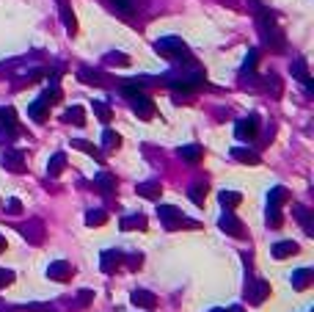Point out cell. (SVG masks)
<instances>
[{
	"label": "cell",
	"mask_w": 314,
	"mask_h": 312,
	"mask_svg": "<svg viewBox=\"0 0 314 312\" xmlns=\"http://www.w3.org/2000/svg\"><path fill=\"white\" fill-rule=\"evenodd\" d=\"M154 50L160 53L163 58L168 61H182V64H193V56H190L188 44L182 42L179 36H163L154 42Z\"/></svg>",
	"instance_id": "6da1fadb"
},
{
	"label": "cell",
	"mask_w": 314,
	"mask_h": 312,
	"mask_svg": "<svg viewBox=\"0 0 314 312\" xmlns=\"http://www.w3.org/2000/svg\"><path fill=\"white\" fill-rule=\"evenodd\" d=\"M157 215H160L163 227H166L168 232H176V229H201L199 221L182 215V210H176L174 205H157Z\"/></svg>",
	"instance_id": "7a4b0ae2"
},
{
	"label": "cell",
	"mask_w": 314,
	"mask_h": 312,
	"mask_svg": "<svg viewBox=\"0 0 314 312\" xmlns=\"http://www.w3.org/2000/svg\"><path fill=\"white\" fill-rule=\"evenodd\" d=\"M121 94H124V97L129 100L133 111L138 113L143 122H149V119L154 116V103L146 97V94H143V89H141L138 83H124V86H121Z\"/></svg>",
	"instance_id": "3957f363"
},
{
	"label": "cell",
	"mask_w": 314,
	"mask_h": 312,
	"mask_svg": "<svg viewBox=\"0 0 314 312\" xmlns=\"http://www.w3.org/2000/svg\"><path fill=\"white\" fill-rule=\"evenodd\" d=\"M259 28H262V36H265V42L270 44V50H276V53H284V33L276 28V22H273V14H268V11H262L259 14Z\"/></svg>",
	"instance_id": "277c9868"
},
{
	"label": "cell",
	"mask_w": 314,
	"mask_h": 312,
	"mask_svg": "<svg viewBox=\"0 0 314 312\" xmlns=\"http://www.w3.org/2000/svg\"><path fill=\"white\" fill-rule=\"evenodd\" d=\"M0 135H3V141H11L14 135H19L14 108H0Z\"/></svg>",
	"instance_id": "5b68a950"
},
{
	"label": "cell",
	"mask_w": 314,
	"mask_h": 312,
	"mask_svg": "<svg viewBox=\"0 0 314 312\" xmlns=\"http://www.w3.org/2000/svg\"><path fill=\"white\" fill-rule=\"evenodd\" d=\"M256 130H259V116H256V113H251L248 119L237 122L234 135H237L240 141H254V138H256Z\"/></svg>",
	"instance_id": "8992f818"
},
{
	"label": "cell",
	"mask_w": 314,
	"mask_h": 312,
	"mask_svg": "<svg viewBox=\"0 0 314 312\" xmlns=\"http://www.w3.org/2000/svg\"><path fill=\"white\" fill-rule=\"evenodd\" d=\"M245 296H248V301H251V304H262L265 298L270 296V284L265 282V279H256V282L251 279V282H248V287H245Z\"/></svg>",
	"instance_id": "52a82bcc"
},
{
	"label": "cell",
	"mask_w": 314,
	"mask_h": 312,
	"mask_svg": "<svg viewBox=\"0 0 314 312\" xmlns=\"http://www.w3.org/2000/svg\"><path fill=\"white\" fill-rule=\"evenodd\" d=\"M3 169H9V172L14 174H22L28 163H25V152H19V149H9V152L3 155Z\"/></svg>",
	"instance_id": "ba28073f"
},
{
	"label": "cell",
	"mask_w": 314,
	"mask_h": 312,
	"mask_svg": "<svg viewBox=\"0 0 314 312\" xmlns=\"http://www.w3.org/2000/svg\"><path fill=\"white\" fill-rule=\"evenodd\" d=\"M218 227H221L226 235H231V238H245L243 221H240V219H234L231 213H223V215H221V221H218Z\"/></svg>",
	"instance_id": "9c48e42d"
},
{
	"label": "cell",
	"mask_w": 314,
	"mask_h": 312,
	"mask_svg": "<svg viewBox=\"0 0 314 312\" xmlns=\"http://www.w3.org/2000/svg\"><path fill=\"white\" fill-rule=\"evenodd\" d=\"M72 274H74V268L69 266V262H64V260H56V262H50V266H47V276H50V279H56V282H69Z\"/></svg>",
	"instance_id": "30bf717a"
},
{
	"label": "cell",
	"mask_w": 314,
	"mask_h": 312,
	"mask_svg": "<svg viewBox=\"0 0 314 312\" xmlns=\"http://www.w3.org/2000/svg\"><path fill=\"white\" fill-rule=\"evenodd\" d=\"M121 266H124V254H121L119 249H108V252H102V271H105V274H116Z\"/></svg>",
	"instance_id": "8fae6325"
},
{
	"label": "cell",
	"mask_w": 314,
	"mask_h": 312,
	"mask_svg": "<svg viewBox=\"0 0 314 312\" xmlns=\"http://www.w3.org/2000/svg\"><path fill=\"white\" fill-rule=\"evenodd\" d=\"M176 155H179L185 163H190V166H196V163H201L204 160V149L199 147V144H188V147H179L176 149Z\"/></svg>",
	"instance_id": "7c38bea8"
},
{
	"label": "cell",
	"mask_w": 314,
	"mask_h": 312,
	"mask_svg": "<svg viewBox=\"0 0 314 312\" xmlns=\"http://www.w3.org/2000/svg\"><path fill=\"white\" fill-rule=\"evenodd\" d=\"M300 252V246L295 241H278L276 246L270 249V254L276 257V260H286V257H292V254H298Z\"/></svg>",
	"instance_id": "4fadbf2b"
},
{
	"label": "cell",
	"mask_w": 314,
	"mask_h": 312,
	"mask_svg": "<svg viewBox=\"0 0 314 312\" xmlns=\"http://www.w3.org/2000/svg\"><path fill=\"white\" fill-rule=\"evenodd\" d=\"M129 301H133L135 307H143V309H154L157 307V296L149 293V290H133Z\"/></svg>",
	"instance_id": "5bb4252c"
},
{
	"label": "cell",
	"mask_w": 314,
	"mask_h": 312,
	"mask_svg": "<svg viewBox=\"0 0 314 312\" xmlns=\"http://www.w3.org/2000/svg\"><path fill=\"white\" fill-rule=\"evenodd\" d=\"M17 229H19V235H22V238H28L31 243H42V238H44V227L39 221L25 224V227H17Z\"/></svg>",
	"instance_id": "9a60e30c"
},
{
	"label": "cell",
	"mask_w": 314,
	"mask_h": 312,
	"mask_svg": "<svg viewBox=\"0 0 314 312\" xmlns=\"http://www.w3.org/2000/svg\"><path fill=\"white\" fill-rule=\"evenodd\" d=\"M108 6L121 17H135V11H138V3H135V0H108Z\"/></svg>",
	"instance_id": "2e32d148"
},
{
	"label": "cell",
	"mask_w": 314,
	"mask_h": 312,
	"mask_svg": "<svg viewBox=\"0 0 314 312\" xmlns=\"http://www.w3.org/2000/svg\"><path fill=\"white\" fill-rule=\"evenodd\" d=\"M314 279V271L311 268H298V271H292V287L295 290H306L311 284Z\"/></svg>",
	"instance_id": "e0dca14e"
},
{
	"label": "cell",
	"mask_w": 314,
	"mask_h": 312,
	"mask_svg": "<svg viewBox=\"0 0 314 312\" xmlns=\"http://www.w3.org/2000/svg\"><path fill=\"white\" fill-rule=\"evenodd\" d=\"M47 113H50V105H47L42 97H39L36 103H31V105H28V116H31L33 122H36V125H42V122L47 119Z\"/></svg>",
	"instance_id": "ac0fdd59"
},
{
	"label": "cell",
	"mask_w": 314,
	"mask_h": 312,
	"mask_svg": "<svg viewBox=\"0 0 314 312\" xmlns=\"http://www.w3.org/2000/svg\"><path fill=\"white\" fill-rule=\"evenodd\" d=\"M160 182H138L135 185V194L143 196V199H160Z\"/></svg>",
	"instance_id": "d6986e66"
},
{
	"label": "cell",
	"mask_w": 314,
	"mask_h": 312,
	"mask_svg": "<svg viewBox=\"0 0 314 312\" xmlns=\"http://www.w3.org/2000/svg\"><path fill=\"white\" fill-rule=\"evenodd\" d=\"M72 147H74V149H80V152H86V155H91L94 160H99V163H105V158H102V149H99V147L88 144V141H83V138H74V141H72Z\"/></svg>",
	"instance_id": "ffe728a7"
},
{
	"label": "cell",
	"mask_w": 314,
	"mask_h": 312,
	"mask_svg": "<svg viewBox=\"0 0 314 312\" xmlns=\"http://www.w3.org/2000/svg\"><path fill=\"white\" fill-rule=\"evenodd\" d=\"M121 229L124 232H129V229H146V215H141V213H135V215H124L121 219Z\"/></svg>",
	"instance_id": "44dd1931"
},
{
	"label": "cell",
	"mask_w": 314,
	"mask_h": 312,
	"mask_svg": "<svg viewBox=\"0 0 314 312\" xmlns=\"http://www.w3.org/2000/svg\"><path fill=\"white\" fill-rule=\"evenodd\" d=\"M64 169H66V155L64 152H56L50 158V163H47V174H50V177H58Z\"/></svg>",
	"instance_id": "7402d4cb"
},
{
	"label": "cell",
	"mask_w": 314,
	"mask_h": 312,
	"mask_svg": "<svg viewBox=\"0 0 314 312\" xmlns=\"http://www.w3.org/2000/svg\"><path fill=\"white\" fill-rule=\"evenodd\" d=\"M284 202H290V191H286V188H273V191L268 194V207H281Z\"/></svg>",
	"instance_id": "603a6c76"
},
{
	"label": "cell",
	"mask_w": 314,
	"mask_h": 312,
	"mask_svg": "<svg viewBox=\"0 0 314 312\" xmlns=\"http://www.w3.org/2000/svg\"><path fill=\"white\" fill-rule=\"evenodd\" d=\"M231 158L240 160V163H248V166H256V163H259V155L251 152V149H243V147L231 149Z\"/></svg>",
	"instance_id": "cb8c5ba5"
},
{
	"label": "cell",
	"mask_w": 314,
	"mask_h": 312,
	"mask_svg": "<svg viewBox=\"0 0 314 312\" xmlns=\"http://www.w3.org/2000/svg\"><path fill=\"white\" fill-rule=\"evenodd\" d=\"M207 191H210V188H207V182H204V180H199V182H196V185L188 191V196H190V199H193L199 207H204V199H207Z\"/></svg>",
	"instance_id": "d4e9b609"
},
{
	"label": "cell",
	"mask_w": 314,
	"mask_h": 312,
	"mask_svg": "<svg viewBox=\"0 0 314 312\" xmlns=\"http://www.w3.org/2000/svg\"><path fill=\"white\" fill-rule=\"evenodd\" d=\"M64 122H72V125H77V127H83L86 125V111L80 105H72V108H66V113H64Z\"/></svg>",
	"instance_id": "484cf974"
},
{
	"label": "cell",
	"mask_w": 314,
	"mask_h": 312,
	"mask_svg": "<svg viewBox=\"0 0 314 312\" xmlns=\"http://www.w3.org/2000/svg\"><path fill=\"white\" fill-rule=\"evenodd\" d=\"M218 202H221L226 210H234V207L243 202V196L237 194V191H221V194H218Z\"/></svg>",
	"instance_id": "4316f807"
},
{
	"label": "cell",
	"mask_w": 314,
	"mask_h": 312,
	"mask_svg": "<svg viewBox=\"0 0 314 312\" xmlns=\"http://www.w3.org/2000/svg\"><path fill=\"white\" fill-rule=\"evenodd\" d=\"M295 219L300 221V227L306 229V235H314V219H311V213L306 207H295Z\"/></svg>",
	"instance_id": "83f0119b"
},
{
	"label": "cell",
	"mask_w": 314,
	"mask_h": 312,
	"mask_svg": "<svg viewBox=\"0 0 314 312\" xmlns=\"http://www.w3.org/2000/svg\"><path fill=\"white\" fill-rule=\"evenodd\" d=\"M77 78L83 80V83H88V86H105V78H102L99 72H94V69H86V66L77 72Z\"/></svg>",
	"instance_id": "f1b7e54d"
},
{
	"label": "cell",
	"mask_w": 314,
	"mask_h": 312,
	"mask_svg": "<svg viewBox=\"0 0 314 312\" xmlns=\"http://www.w3.org/2000/svg\"><path fill=\"white\" fill-rule=\"evenodd\" d=\"M61 19H64V25H66V31H69V33H77V19H74L69 3H61Z\"/></svg>",
	"instance_id": "f546056e"
},
{
	"label": "cell",
	"mask_w": 314,
	"mask_h": 312,
	"mask_svg": "<svg viewBox=\"0 0 314 312\" xmlns=\"http://www.w3.org/2000/svg\"><path fill=\"white\" fill-rule=\"evenodd\" d=\"M94 182H97V188H99V191H105V194L116 191V177H111L108 172H102V174H99V177L94 180Z\"/></svg>",
	"instance_id": "4dcf8cb0"
},
{
	"label": "cell",
	"mask_w": 314,
	"mask_h": 312,
	"mask_svg": "<svg viewBox=\"0 0 314 312\" xmlns=\"http://www.w3.org/2000/svg\"><path fill=\"white\" fill-rule=\"evenodd\" d=\"M105 221H108L105 210H88V213H86V224H88V227H102Z\"/></svg>",
	"instance_id": "1f68e13d"
},
{
	"label": "cell",
	"mask_w": 314,
	"mask_h": 312,
	"mask_svg": "<svg viewBox=\"0 0 314 312\" xmlns=\"http://www.w3.org/2000/svg\"><path fill=\"white\" fill-rule=\"evenodd\" d=\"M102 147L105 149H119L121 147V135L113 133V130H105L102 133Z\"/></svg>",
	"instance_id": "d6a6232c"
},
{
	"label": "cell",
	"mask_w": 314,
	"mask_h": 312,
	"mask_svg": "<svg viewBox=\"0 0 314 312\" xmlns=\"http://www.w3.org/2000/svg\"><path fill=\"white\" fill-rule=\"evenodd\" d=\"M281 224H284L281 207H268V227H270V229H278Z\"/></svg>",
	"instance_id": "836d02e7"
},
{
	"label": "cell",
	"mask_w": 314,
	"mask_h": 312,
	"mask_svg": "<svg viewBox=\"0 0 314 312\" xmlns=\"http://www.w3.org/2000/svg\"><path fill=\"white\" fill-rule=\"evenodd\" d=\"M105 64H111V66H129V56H124V53H108Z\"/></svg>",
	"instance_id": "e575fe53"
},
{
	"label": "cell",
	"mask_w": 314,
	"mask_h": 312,
	"mask_svg": "<svg viewBox=\"0 0 314 312\" xmlns=\"http://www.w3.org/2000/svg\"><path fill=\"white\" fill-rule=\"evenodd\" d=\"M292 75H295L298 80H309V72H306V61L303 58H298V61H292Z\"/></svg>",
	"instance_id": "d590c367"
},
{
	"label": "cell",
	"mask_w": 314,
	"mask_h": 312,
	"mask_svg": "<svg viewBox=\"0 0 314 312\" xmlns=\"http://www.w3.org/2000/svg\"><path fill=\"white\" fill-rule=\"evenodd\" d=\"M94 113H97V119H99V122H111V116H113L111 108H108L105 103H94Z\"/></svg>",
	"instance_id": "8d00e7d4"
},
{
	"label": "cell",
	"mask_w": 314,
	"mask_h": 312,
	"mask_svg": "<svg viewBox=\"0 0 314 312\" xmlns=\"http://www.w3.org/2000/svg\"><path fill=\"white\" fill-rule=\"evenodd\" d=\"M256 61H259V53L256 50H248V58H245V64H243V72L251 75V72L256 69Z\"/></svg>",
	"instance_id": "74e56055"
},
{
	"label": "cell",
	"mask_w": 314,
	"mask_h": 312,
	"mask_svg": "<svg viewBox=\"0 0 314 312\" xmlns=\"http://www.w3.org/2000/svg\"><path fill=\"white\" fill-rule=\"evenodd\" d=\"M42 100H44L47 105H56L58 100H61V89H58V86H53V89H47V91L42 94Z\"/></svg>",
	"instance_id": "f35d334b"
},
{
	"label": "cell",
	"mask_w": 314,
	"mask_h": 312,
	"mask_svg": "<svg viewBox=\"0 0 314 312\" xmlns=\"http://www.w3.org/2000/svg\"><path fill=\"white\" fill-rule=\"evenodd\" d=\"M11 282H14V271L0 268V287H6V284H11Z\"/></svg>",
	"instance_id": "ab89813d"
},
{
	"label": "cell",
	"mask_w": 314,
	"mask_h": 312,
	"mask_svg": "<svg viewBox=\"0 0 314 312\" xmlns=\"http://www.w3.org/2000/svg\"><path fill=\"white\" fill-rule=\"evenodd\" d=\"M124 262H127V268H141L143 257L141 254H129V257H124Z\"/></svg>",
	"instance_id": "60d3db41"
},
{
	"label": "cell",
	"mask_w": 314,
	"mask_h": 312,
	"mask_svg": "<svg viewBox=\"0 0 314 312\" xmlns=\"http://www.w3.org/2000/svg\"><path fill=\"white\" fill-rule=\"evenodd\" d=\"M91 298H94V293H91V290H80V296H77V304H80V307H86V304H91Z\"/></svg>",
	"instance_id": "b9f144b4"
},
{
	"label": "cell",
	"mask_w": 314,
	"mask_h": 312,
	"mask_svg": "<svg viewBox=\"0 0 314 312\" xmlns=\"http://www.w3.org/2000/svg\"><path fill=\"white\" fill-rule=\"evenodd\" d=\"M25 309H28V312H53L50 304H28Z\"/></svg>",
	"instance_id": "7bdbcfd3"
},
{
	"label": "cell",
	"mask_w": 314,
	"mask_h": 312,
	"mask_svg": "<svg viewBox=\"0 0 314 312\" xmlns=\"http://www.w3.org/2000/svg\"><path fill=\"white\" fill-rule=\"evenodd\" d=\"M9 213H22V202H19V199H9Z\"/></svg>",
	"instance_id": "ee69618b"
},
{
	"label": "cell",
	"mask_w": 314,
	"mask_h": 312,
	"mask_svg": "<svg viewBox=\"0 0 314 312\" xmlns=\"http://www.w3.org/2000/svg\"><path fill=\"white\" fill-rule=\"evenodd\" d=\"M6 249H9V243H6V238H3V235H0V254H3Z\"/></svg>",
	"instance_id": "f6af8a7d"
},
{
	"label": "cell",
	"mask_w": 314,
	"mask_h": 312,
	"mask_svg": "<svg viewBox=\"0 0 314 312\" xmlns=\"http://www.w3.org/2000/svg\"><path fill=\"white\" fill-rule=\"evenodd\" d=\"M226 312H245V309H243V307H229Z\"/></svg>",
	"instance_id": "bcb514c9"
},
{
	"label": "cell",
	"mask_w": 314,
	"mask_h": 312,
	"mask_svg": "<svg viewBox=\"0 0 314 312\" xmlns=\"http://www.w3.org/2000/svg\"><path fill=\"white\" fill-rule=\"evenodd\" d=\"M213 312H223V309H213Z\"/></svg>",
	"instance_id": "7dc6e473"
},
{
	"label": "cell",
	"mask_w": 314,
	"mask_h": 312,
	"mask_svg": "<svg viewBox=\"0 0 314 312\" xmlns=\"http://www.w3.org/2000/svg\"><path fill=\"white\" fill-rule=\"evenodd\" d=\"M58 3H66V0H58Z\"/></svg>",
	"instance_id": "c3c4849f"
},
{
	"label": "cell",
	"mask_w": 314,
	"mask_h": 312,
	"mask_svg": "<svg viewBox=\"0 0 314 312\" xmlns=\"http://www.w3.org/2000/svg\"><path fill=\"white\" fill-rule=\"evenodd\" d=\"M0 312H3V309H0Z\"/></svg>",
	"instance_id": "681fc988"
}]
</instances>
